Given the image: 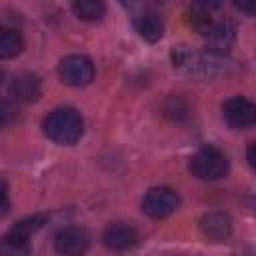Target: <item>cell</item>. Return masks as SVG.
Returning <instances> with one entry per match:
<instances>
[{
  "mask_svg": "<svg viewBox=\"0 0 256 256\" xmlns=\"http://www.w3.org/2000/svg\"><path fill=\"white\" fill-rule=\"evenodd\" d=\"M42 128L52 142L70 146L80 140L84 130V120L80 112H76L74 108H56L44 118Z\"/></svg>",
  "mask_w": 256,
  "mask_h": 256,
  "instance_id": "6da1fadb",
  "label": "cell"
},
{
  "mask_svg": "<svg viewBox=\"0 0 256 256\" xmlns=\"http://www.w3.org/2000/svg\"><path fill=\"white\" fill-rule=\"evenodd\" d=\"M190 172L200 180H220L228 172V158L216 146H202L190 158Z\"/></svg>",
  "mask_w": 256,
  "mask_h": 256,
  "instance_id": "7a4b0ae2",
  "label": "cell"
},
{
  "mask_svg": "<svg viewBox=\"0 0 256 256\" xmlns=\"http://www.w3.org/2000/svg\"><path fill=\"white\" fill-rule=\"evenodd\" d=\"M60 78L68 86H88L94 80V64L90 58L82 54H70L66 56L58 66Z\"/></svg>",
  "mask_w": 256,
  "mask_h": 256,
  "instance_id": "3957f363",
  "label": "cell"
},
{
  "mask_svg": "<svg viewBox=\"0 0 256 256\" xmlns=\"http://www.w3.org/2000/svg\"><path fill=\"white\" fill-rule=\"evenodd\" d=\"M178 204H180V198L172 188L158 186L146 192L142 200V210L150 218H166L178 208Z\"/></svg>",
  "mask_w": 256,
  "mask_h": 256,
  "instance_id": "277c9868",
  "label": "cell"
},
{
  "mask_svg": "<svg viewBox=\"0 0 256 256\" xmlns=\"http://www.w3.org/2000/svg\"><path fill=\"white\" fill-rule=\"evenodd\" d=\"M222 114H224L226 124L234 130L252 128L254 122H256V106L250 100L242 98V96L228 98L222 106Z\"/></svg>",
  "mask_w": 256,
  "mask_h": 256,
  "instance_id": "5b68a950",
  "label": "cell"
},
{
  "mask_svg": "<svg viewBox=\"0 0 256 256\" xmlns=\"http://www.w3.org/2000/svg\"><path fill=\"white\" fill-rule=\"evenodd\" d=\"M206 34V48L210 54H226L234 42V26L230 20L222 18V20H212V24L208 26Z\"/></svg>",
  "mask_w": 256,
  "mask_h": 256,
  "instance_id": "8992f818",
  "label": "cell"
},
{
  "mask_svg": "<svg viewBox=\"0 0 256 256\" xmlns=\"http://www.w3.org/2000/svg\"><path fill=\"white\" fill-rule=\"evenodd\" d=\"M90 240L88 234L82 228H62L56 236H54V248L60 254H82L86 252Z\"/></svg>",
  "mask_w": 256,
  "mask_h": 256,
  "instance_id": "52a82bcc",
  "label": "cell"
},
{
  "mask_svg": "<svg viewBox=\"0 0 256 256\" xmlns=\"http://www.w3.org/2000/svg\"><path fill=\"white\" fill-rule=\"evenodd\" d=\"M202 234L212 242H222L232 234V218L224 212H208L200 218Z\"/></svg>",
  "mask_w": 256,
  "mask_h": 256,
  "instance_id": "ba28073f",
  "label": "cell"
},
{
  "mask_svg": "<svg viewBox=\"0 0 256 256\" xmlns=\"http://www.w3.org/2000/svg\"><path fill=\"white\" fill-rule=\"evenodd\" d=\"M40 80L36 74L30 72H22L18 76L12 78L10 82V96L18 102H34L40 98Z\"/></svg>",
  "mask_w": 256,
  "mask_h": 256,
  "instance_id": "9c48e42d",
  "label": "cell"
},
{
  "mask_svg": "<svg viewBox=\"0 0 256 256\" xmlns=\"http://www.w3.org/2000/svg\"><path fill=\"white\" fill-rule=\"evenodd\" d=\"M136 242H138V230L124 222L110 224L104 232V244L112 250H126Z\"/></svg>",
  "mask_w": 256,
  "mask_h": 256,
  "instance_id": "30bf717a",
  "label": "cell"
},
{
  "mask_svg": "<svg viewBox=\"0 0 256 256\" xmlns=\"http://www.w3.org/2000/svg\"><path fill=\"white\" fill-rule=\"evenodd\" d=\"M134 28L148 42H158L164 34V24H162L160 16L152 10H144V12L136 14L134 16Z\"/></svg>",
  "mask_w": 256,
  "mask_h": 256,
  "instance_id": "8fae6325",
  "label": "cell"
},
{
  "mask_svg": "<svg viewBox=\"0 0 256 256\" xmlns=\"http://www.w3.org/2000/svg\"><path fill=\"white\" fill-rule=\"evenodd\" d=\"M24 38L14 28H0V60L14 58L22 52Z\"/></svg>",
  "mask_w": 256,
  "mask_h": 256,
  "instance_id": "7c38bea8",
  "label": "cell"
},
{
  "mask_svg": "<svg viewBox=\"0 0 256 256\" xmlns=\"http://www.w3.org/2000/svg\"><path fill=\"white\" fill-rule=\"evenodd\" d=\"M72 10L80 20L96 22L104 16L106 4L104 0H72Z\"/></svg>",
  "mask_w": 256,
  "mask_h": 256,
  "instance_id": "4fadbf2b",
  "label": "cell"
},
{
  "mask_svg": "<svg viewBox=\"0 0 256 256\" xmlns=\"http://www.w3.org/2000/svg\"><path fill=\"white\" fill-rule=\"evenodd\" d=\"M28 252H30V240L28 238H22L12 230L0 238V254L16 256V254H28Z\"/></svg>",
  "mask_w": 256,
  "mask_h": 256,
  "instance_id": "5bb4252c",
  "label": "cell"
},
{
  "mask_svg": "<svg viewBox=\"0 0 256 256\" xmlns=\"http://www.w3.org/2000/svg\"><path fill=\"white\" fill-rule=\"evenodd\" d=\"M44 224H46V216H44V214H34V216H28V218L20 220V222L12 228V232H16L18 236L30 240V236H32L34 232H38Z\"/></svg>",
  "mask_w": 256,
  "mask_h": 256,
  "instance_id": "9a60e30c",
  "label": "cell"
},
{
  "mask_svg": "<svg viewBox=\"0 0 256 256\" xmlns=\"http://www.w3.org/2000/svg\"><path fill=\"white\" fill-rule=\"evenodd\" d=\"M166 114H170L172 118H180L182 114H186V106L180 98H170V102L166 104Z\"/></svg>",
  "mask_w": 256,
  "mask_h": 256,
  "instance_id": "2e32d148",
  "label": "cell"
},
{
  "mask_svg": "<svg viewBox=\"0 0 256 256\" xmlns=\"http://www.w3.org/2000/svg\"><path fill=\"white\" fill-rule=\"evenodd\" d=\"M234 6L244 12V14H254L256 10V0H234Z\"/></svg>",
  "mask_w": 256,
  "mask_h": 256,
  "instance_id": "e0dca14e",
  "label": "cell"
},
{
  "mask_svg": "<svg viewBox=\"0 0 256 256\" xmlns=\"http://www.w3.org/2000/svg\"><path fill=\"white\" fill-rule=\"evenodd\" d=\"M10 210V198H8V192H6V186L0 184V218L6 216V212Z\"/></svg>",
  "mask_w": 256,
  "mask_h": 256,
  "instance_id": "ac0fdd59",
  "label": "cell"
},
{
  "mask_svg": "<svg viewBox=\"0 0 256 256\" xmlns=\"http://www.w3.org/2000/svg\"><path fill=\"white\" fill-rule=\"evenodd\" d=\"M194 4L204 10H214V8H220L224 4V0H194Z\"/></svg>",
  "mask_w": 256,
  "mask_h": 256,
  "instance_id": "d6986e66",
  "label": "cell"
},
{
  "mask_svg": "<svg viewBox=\"0 0 256 256\" xmlns=\"http://www.w3.org/2000/svg\"><path fill=\"white\" fill-rule=\"evenodd\" d=\"M248 162H250V166H252V168L256 166V160H254V142H250V144H248Z\"/></svg>",
  "mask_w": 256,
  "mask_h": 256,
  "instance_id": "ffe728a7",
  "label": "cell"
},
{
  "mask_svg": "<svg viewBox=\"0 0 256 256\" xmlns=\"http://www.w3.org/2000/svg\"><path fill=\"white\" fill-rule=\"evenodd\" d=\"M4 122H6V112H4V106L0 104V128L4 126Z\"/></svg>",
  "mask_w": 256,
  "mask_h": 256,
  "instance_id": "44dd1931",
  "label": "cell"
},
{
  "mask_svg": "<svg viewBox=\"0 0 256 256\" xmlns=\"http://www.w3.org/2000/svg\"><path fill=\"white\" fill-rule=\"evenodd\" d=\"M2 80H4V72L0 70V84H2Z\"/></svg>",
  "mask_w": 256,
  "mask_h": 256,
  "instance_id": "7402d4cb",
  "label": "cell"
},
{
  "mask_svg": "<svg viewBox=\"0 0 256 256\" xmlns=\"http://www.w3.org/2000/svg\"><path fill=\"white\" fill-rule=\"evenodd\" d=\"M156 2H166V0H156Z\"/></svg>",
  "mask_w": 256,
  "mask_h": 256,
  "instance_id": "603a6c76",
  "label": "cell"
}]
</instances>
